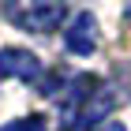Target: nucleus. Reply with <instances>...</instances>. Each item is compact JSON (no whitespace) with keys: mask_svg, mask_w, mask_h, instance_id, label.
Returning <instances> with one entry per match:
<instances>
[{"mask_svg":"<svg viewBox=\"0 0 131 131\" xmlns=\"http://www.w3.org/2000/svg\"><path fill=\"white\" fill-rule=\"evenodd\" d=\"M4 15H8L15 26L34 34H45L52 26H60L64 19V0H8L4 4Z\"/></svg>","mask_w":131,"mask_h":131,"instance_id":"1","label":"nucleus"},{"mask_svg":"<svg viewBox=\"0 0 131 131\" xmlns=\"http://www.w3.org/2000/svg\"><path fill=\"white\" fill-rule=\"evenodd\" d=\"M127 19H131V4H127Z\"/></svg>","mask_w":131,"mask_h":131,"instance_id":"5","label":"nucleus"},{"mask_svg":"<svg viewBox=\"0 0 131 131\" xmlns=\"http://www.w3.org/2000/svg\"><path fill=\"white\" fill-rule=\"evenodd\" d=\"M64 45H68L75 56H90V52L97 49V23H94L90 11H82V15L71 19V26L64 30Z\"/></svg>","mask_w":131,"mask_h":131,"instance_id":"2","label":"nucleus"},{"mask_svg":"<svg viewBox=\"0 0 131 131\" xmlns=\"http://www.w3.org/2000/svg\"><path fill=\"white\" fill-rule=\"evenodd\" d=\"M97 131H127V127H124V124H116V120H105Z\"/></svg>","mask_w":131,"mask_h":131,"instance_id":"4","label":"nucleus"},{"mask_svg":"<svg viewBox=\"0 0 131 131\" xmlns=\"http://www.w3.org/2000/svg\"><path fill=\"white\" fill-rule=\"evenodd\" d=\"M0 75L8 79H38L41 75V60L34 52H23V49H0Z\"/></svg>","mask_w":131,"mask_h":131,"instance_id":"3","label":"nucleus"}]
</instances>
